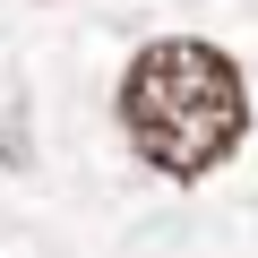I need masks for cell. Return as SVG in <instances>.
<instances>
[{"mask_svg": "<svg viewBox=\"0 0 258 258\" xmlns=\"http://www.w3.org/2000/svg\"><path fill=\"white\" fill-rule=\"evenodd\" d=\"M120 129L164 181H207L249 138V78L198 35H164L120 69Z\"/></svg>", "mask_w": 258, "mask_h": 258, "instance_id": "obj_1", "label": "cell"}]
</instances>
